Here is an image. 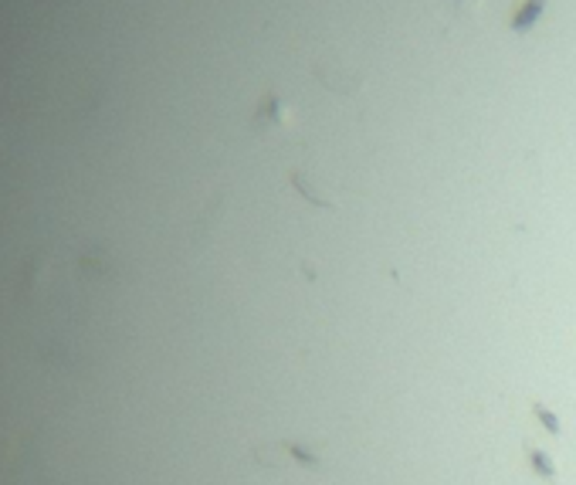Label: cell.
<instances>
[{
    "instance_id": "1",
    "label": "cell",
    "mask_w": 576,
    "mask_h": 485,
    "mask_svg": "<svg viewBox=\"0 0 576 485\" xmlns=\"http://www.w3.org/2000/svg\"><path fill=\"white\" fill-rule=\"evenodd\" d=\"M288 119H291V109L285 106V99H282V95H265L261 106L254 109L251 129H254V132H275V129L288 126Z\"/></svg>"
},
{
    "instance_id": "2",
    "label": "cell",
    "mask_w": 576,
    "mask_h": 485,
    "mask_svg": "<svg viewBox=\"0 0 576 485\" xmlns=\"http://www.w3.org/2000/svg\"><path fill=\"white\" fill-rule=\"evenodd\" d=\"M316 79H319V85H326L329 92H342V95H353V92L360 88V75H356V72H346L342 65H326V61H319V65H316Z\"/></svg>"
},
{
    "instance_id": "3",
    "label": "cell",
    "mask_w": 576,
    "mask_h": 485,
    "mask_svg": "<svg viewBox=\"0 0 576 485\" xmlns=\"http://www.w3.org/2000/svg\"><path fill=\"white\" fill-rule=\"evenodd\" d=\"M522 448H526V455H529V465H533V472L539 475V479H542V482H556V479H559V475H556V465H553V458H549L546 451H539V448H535L529 438L522 442Z\"/></svg>"
},
{
    "instance_id": "4",
    "label": "cell",
    "mask_w": 576,
    "mask_h": 485,
    "mask_svg": "<svg viewBox=\"0 0 576 485\" xmlns=\"http://www.w3.org/2000/svg\"><path fill=\"white\" fill-rule=\"evenodd\" d=\"M542 10H546V0H526L519 7V14L512 17V31H529L535 21L542 17Z\"/></svg>"
},
{
    "instance_id": "5",
    "label": "cell",
    "mask_w": 576,
    "mask_h": 485,
    "mask_svg": "<svg viewBox=\"0 0 576 485\" xmlns=\"http://www.w3.org/2000/svg\"><path fill=\"white\" fill-rule=\"evenodd\" d=\"M448 10L457 21H475L482 10V0H448Z\"/></svg>"
},
{
    "instance_id": "6",
    "label": "cell",
    "mask_w": 576,
    "mask_h": 485,
    "mask_svg": "<svg viewBox=\"0 0 576 485\" xmlns=\"http://www.w3.org/2000/svg\"><path fill=\"white\" fill-rule=\"evenodd\" d=\"M533 414H535V421H539V424H542V428H546L549 435H556V438L563 435V428H559V421H556V414H553V410H546V407L539 404V401H535V404H533Z\"/></svg>"
},
{
    "instance_id": "7",
    "label": "cell",
    "mask_w": 576,
    "mask_h": 485,
    "mask_svg": "<svg viewBox=\"0 0 576 485\" xmlns=\"http://www.w3.org/2000/svg\"><path fill=\"white\" fill-rule=\"evenodd\" d=\"M282 448H285L288 455H291V462H295V465H305V468H319V458H316L312 451H305V448H298V445H288V442H282Z\"/></svg>"
}]
</instances>
